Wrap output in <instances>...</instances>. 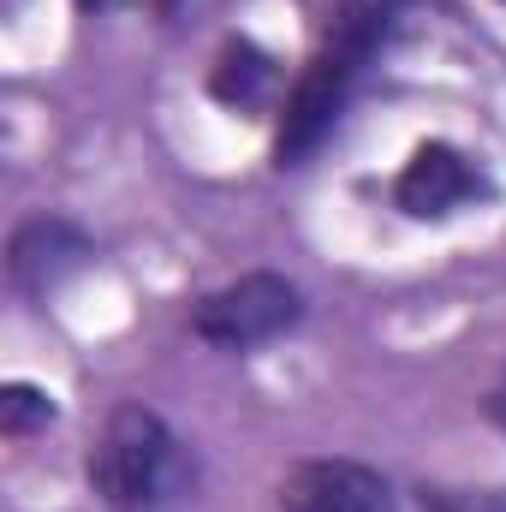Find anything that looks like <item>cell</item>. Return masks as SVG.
Masks as SVG:
<instances>
[{"instance_id": "cell-1", "label": "cell", "mask_w": 506, "mask_h": 512, "mask_svg": "<svg viewBox=\"0 0 506 512\" xmlns=\"http://www.w3.org/2000/svg\"><path fill=\"white\" fill-rule=\"evenodd\" d=\"M185 441L149 411V405H120L108 429L90 447V489L114 512H155L185 489Z\"/></svg>"}, {"instance_id": "cell-2", "label": "cell", "mask_w": 506, "mask_h": 512, "mask_svg": "<svg viewBox=\"0 0 506 512\" xmlns=\"http://www.w3.org/2000/svg\"><path fill=\"white\" fill-rule=\"evenodd\" d=\"M298 316H304V292L286 274H239L221 292L197 298L191 328L221 352H251L262 340H280L286 328H298Z\"/></svg>"}, {"instance_id": "cell-3", "label": "cell", "mask_w": 506, "mask_h": 512, "mask_svg": "<svg viewBox=\"0 0 506 512\" xmlns=\"http://www.w3.org/2000/svg\"><path fill=\"white\" fill-rule=\"evenodd\" d=\"M370 54H376L370 36L340 30V24L328 30L322 54L310 60V72L298 78V90H292V102H286V120H280V167H292L304 149L322 143V131L334 126V114H340V102H346V90L358 84V72H364Z\"/></svg>"}, {"instance_id": "cell-4", "label": "cell", "mask_w": 506, "mask_h": 512, "mask_svg": "<svg viewBox=\"0 0 506 512\" xmlns=\"http://www.w3.org/2000/svg\"><path fill=\"white\" fill-rule=\"evenodd\" d=\"M483 191H489V179L471 167V155H459V149H447V143H423V149L405 161V173H399V185H393V203H399L411 221H441V215L477 203Z\"/></svg>"}, {"instance_id": "cell-5", "label": "cell", "mask_w": 506, "mask_h": 512, "mask_svg": "<svg viewBox=\"0 0 506 512\" xmlns=\"http://www.w3.org/2000/svg\"><path fill=\"white\" fill-rule=\"evenodd\" d=\"M280 512H393V495L370 465L352 459H310L286 477Z\"/></svg>"}, {"instance_id": "cell-6", "label": "cell", "mask_w": 506, "mask_h": 512, "mask_svg": "<svg viewBox=\"0 0 506 512\" xmlns=\"http://www.w3.org/2000/svg\"><path fill=\"white\" fill-rule=\"evenodd\" d=\"M84 256H90V239H84L72 221L42 215V221L18 227V239H12V280H18V292L48 298Z\"/></svg>"}, {"instance_id": "cell-7", "label": "cell", "mask_w": 506, "mask_h": 512, "mask_svg": "<svg viewBox=\"0 0 506 512\" xmlns=\"http://www.w3.org/2000/svg\"><path fill=\"white\" fill-rule=\"evenodd\" d=\"M268 84H274V66H268V60L256 54L251 42H239V48H227V60H221V72H215V96H221V102H239V108H256Z\"/></svg>"}, {"instance_id": "cell-8", "label": "cell", "mask_w": 506, "mask_h": 512, "mask_svg": "<svg viewBox=\"0 0 506 512\" xmlns=\"http://www.w3.org/2000/svg\"><path fill=\"white\" fill-rule=\"evenodd\" d=\"M399 6H405V0H334V24H340V30H358V36H370V42H381Z\"/></svg>"}, {"instance_id": "cell-9", "label": "cell", "mask_w": 506, "mask_h": 512, "mask_svg": "<svg viewBox=\"0 0 506 512\" xmlns=\"http://www.w3.org/2000/svg\"><path fill=\"white\" fill-rule=\"evenodd\" d=\"M423 512H506V489H429Z\"/></svg>"}, {"instance_id": "cell-10", "label": "cell", "mask_w": 506, "mask_h": 512, "mask_svg": "<svg viewBox=\"0 0 506 512\" xmlns=\"http://www.w3.org/2000/svg\"><path fill=\"white\" fill-rule=\"evenodd\" d=\"M0 411H6V435H24L30 423H48L54 417V405H48V393H36V387H6V399H0Z\"/></svg>"}, {"instance_id": "cell-11", "label": "cell", "mask_w": 506, "mask_h": 512, "mask_svg": "<svg viewBox=\"0 0 506 512\" xmlns=\"http://www.w3.org/2000/svg\"><path fill=\"white\" fill-rule=\"evenodd\" d=\"M489 417L506 429V370H501V382H495V393H489Z\"/></svg>"}]
</instances>
